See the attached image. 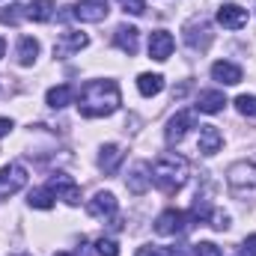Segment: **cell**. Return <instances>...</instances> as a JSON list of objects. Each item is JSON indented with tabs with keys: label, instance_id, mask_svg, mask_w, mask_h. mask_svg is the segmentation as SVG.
Returning <instances> with one entry per match:
<instances>
[{
	"label": "cell",
	"instance_id": "cell-1",
	"mask_svg": "<svg viewBox=\"0 0 256 256\" xmlns=\"http://www.w3.org/2000/svg\"><path fill=\"white\" fill-rule=\"evenodd\" d=\"M122 104L120 86L116 80H86L80 86V98H78V110L84 120H98V116H110L116 114Z\"/></svg>",
	"mask_w": 256,
	"mask_h": 256
},
{
	"label": "cell",
	"instance_id": "cell-2",
	"mask_svg": "<svg viewBox=\"0 0 256 256\" xmlns=\"http://www.w3.org/2000/svg\"><path fill=\"white\" fill-rule=\"evenodd\" d=\"M188 158L176 155V152H164L155 164H152V185L164 194H176L188 182Z\"/></svg>",
	"mask_w": 256,
	"mask_h": 256
},
{
	"label": "cell",
	"instance_id": "cell-3",
	"mask_svg": "<svg viewBox=\"0 0 256 256\" xmlns=\"http://www.w3.org/2000/svg\"><path fill=\"white\" fill-rule=\"evenodd\" d=\"M226 182H230V191L236 194L238 200L256 196V158L232 164L230 173H226Z\"/></svg>",
	"mask_w": 256,
	"mask_h": 256
},
{
	"label": "cell",
	"instance_id": "cell-4",
	"mask_svg": "<svg viewBox=\"0 0 256 256\" xmlns=\"http://www.w3.org/2000/svg\"><path fill=\"white\" fill-rule=\"evenodd\" d=\"M191 214L188 212H179V208H167L155 218V232L158 236H182L188 226H191Z\"/></svg>",
	"mask_w": 256,
	"mask_h": 256
},
{
	"label": "cell",
	"instance_id": "cell-5",
	"mask_svg": "<svg viewBox=\"0 0 256 256\" xmlns=\"http://www.w3.org/2000/svg\"><path fill=\"white\" fill-rule=\"evenodd\" d=\"M185 45L191 48V51H206L208 45H212V24L206 21V18H194L185 24Z\"/></svg>",
	"mask_w": 256,
	"mask_h": 256
},
{
	"label": "cell",
	"instance_id": "cell-6",
	"mask_svg": "<svg viewBox=\"0 0 256 256\" xmlns=\"http://www.w3.org/2000/svg\"><path fill=\"white\" fill-rule=\"evenodd\" d=\"M68 9H72V18L86 21V24H98V21H104L108 12H110L108 0H78V3L68 6Z\"/></svg>",
	"mask_w": 256,
	"mask_h": 256
},
{
	"label": "cell",
	"instance_id": "cell-7",
	"mask_svg": "<svg viewBox=\"0 0 256 256\" xmlns=\"http://www.w3.org/2000/svg\"><path fill=\"white\" fill-rule=\"evenodd\" d=\"M86 45H90V36H86V33H80V30H66L63 36L54 42V57H57V60H68L72 54L84 51Z\"/></svg>",
	"mask_w": 256,
	"mask_h": 256
},
{
	"label": "cell",
	"instance_id": "cell-8",
	"mask_svg": "<svg viewBox=\"0 0 256 256\" xmlns=\"http://www.w3.org/2000/svg\"><path fill=\"white\" fill-rule=\"evenodd\" d=\"M27 185V170L21 164H6L0 170V196H15Z\"/></svg>",
	"mask_w": 256,
	"mask_h": 256
},
{
	"label": "cell",
	"instance_id": "cell-9",
	"mask_svg": "<svg viewBox=\"0 0 256 256\" xmlns=\"http://www.w3.org/2000/svg\"><path fill=\"white\" fill-rule=\"evenodd\" d=\"M48 188H51V194H57L60 200H66L68 206H78V202H80V188H78V182H74L72 176H66V173H54V176L48 179Z\"/></svg>",
	"mask_w": 256,
	"mask_h": 256
},
{
	"label": "cell",
	"instance_id": "cell-10",
	"mask_svg": "<svg viewBox=\"0 0 256 256\" xmlns=\"http://www.w3.org/2000/svg\"><path fill=\"white\" fill-rule=\"evenodd\" d=\"M196 126V114L194 110H179L170 122H167V131H164V137H167V143H179L185 134H188V128Z\"/></svg>",
	"mask_w": 256,
	"mask_h": 256
},
{
	"label": "cell",
	"instance_id": "cell-11",
	"mask_svg": "<svg viewBox=\"0 0 256 256\" xmlns=\"http://www.w3.org/2000/svg\"><path fill=\"white\" fill-rule=\"evenodd\" d=\"M116 208H120V202H116V196L110 191H98L86 206V212L92 218H110V220H116Z\"/></svg>",
	"mask_w": 256,
	"mask_h": 256
},
{
	"label": "cell",
	"instance_id": "cell-12",
	"mask_svg": "<svg viewBox=\"0 0 256 256\" xmlns=\"http://www.w3.org/2000/svg\"><path fill=\"white\" fill-rule=\"evenodd\" d=\"M218 24L226 30H242L248 24V9H242L238 3H224L218 9Z\"/></svg>",
	"mask_w": 256,
	"mask_h": 256
},
{
	"label": "cell",
	"instance_id": "cell-13",
	"mask_svg": "<svg viewBox=\"0 0 256 256\" xmlns=\"http://www.w3.org/2000/svg\"><path fill=\"white\" fill-rule=\"evenodd\" d=\"M173 48H176V42H173V36H170L167 30H155V33L149 36V57H152V60H158V63L170 60Z\"/></svg>",
	"mask_w": 256,
	"mask_h": 256
},
{
	"label": "cell",
	"instance_id": "cell-14",
	"mask_svg": "<svg viewBox=\"0 0 256 256\" xmlns=\"http://www.w3.org/2000/svg\"><path fill=\"white\" fill-rule=\"evenodd\" d=\"M128 191L131 194H146L149 191V185H152V167L146 164V161H140V164H134V170H131V176H128Z\"/></svg>",
	"mask_w": 256,
	"mask_h": 256
},
{
	"label": "cell",
	"instance_id": "cell-15",
	"mask_svg": "<svg viewBox=\"0 0 256 256\" xmlns=\"http://www.w3.org/2000/svg\"><path fill=\"white\" fill-rule=\"evenodd\" d=\"M242 66L236 63H226V60H218V63L212 66V78L218 80V84H224V86H236V84H242Z\"/></svg>",
	"mask_w": 256,
	"mask_h": 256
},
{
	"label": "cell",
	"instance_id": "cell-16",
	"mask_svg": "<svg viewBox=\"0 0 256 256\" xmlns=\"http://www.w3.org/2000/svg\"><path fill=\"white\" fill-rule=\"evenodd\" d=\"M122 158H126L122 146H116V143H108V146H102V152H98V167H102V170L110 176V173H116V170H120Z\"/></svg>",
	"mask_w": 256,
	"mask_h": 256
},
{
	"label": "cell",
	"instance_id": "cell-17",
	"mask_svg": "<svg viewBox=\"0 0 256 256\" xmlns=\"http://www.w3.org/2000/svg\"><path fill=\"white\" fill-rule=\"evenodd\" d=\"M224 146V134L218 131V126H200V152L202 155H214Z\"/></svg>",
	"mask_w": 256,
	"mask_h": 256
},
{
	"label": "cell",
	"instance_id": "cell-18",
	"mask_svg": "<svg viewBox=\"0 0 256 256\" xmlns=\"http://www.w3.org/2000/svg\"><path fill=\"white\" fill-rule=\"evenodd\" d=\"M137 39H140V30H137V27H116V33H114L116 48H120L122 54H128V57L137 54Z\"/></svg>",
	"mask_w": 256,
	"mask_h": 256
},
{
	"label": "cell",
	"instance_id": "cell-19",
	"mask_svg": "<svg viewBox=\"0 0 256 256\" xmlns=\"http://www.w3.org/2000/svg\"><path fill=\"white\" fill-rule=\"evenodd\" d=\"M224 104H226V98H224L220 90H206V92H200V98H196V110H200V114H220Z\"/></svg>",
	"mask_w": 256,
	"mask_h": 256
},
{
	"label": "cell",
	"instance_id": "cell-20",
	"mask_svg": "<svg viewBox=\"0 0 256 256\" xmlns=\"http://www.w3.org/2000/svg\"><path fill=\"white\" fill-rule=\"evenodd\" d=\"M45 102H48V108L63 110V108H68V104L74 102V86H68V84L51 86V90H48V96H45Z\"/></svg>",
	"mask_w": 256,
	"mask_h": 256
},
{
	"label": "cell",
	"instance_id": "cell-21",
	"mask_svg": "<svg viewBox=\"0 0 256 256\" xmlns=\"http://www.w3.org/2000/svg\"><path fill=\"white\" fill-rule=\"evenodd\" d=\"M54 12H57L54 0H30V6H27L24 15H27L30 21H36V24H45V21L54 18Z\"/></svg>",
	"mask_w": 256,
	"mask_h": 256
},
{
	"label": "cell",
	"instance_id": "cell-22",
	"mask_svg": "<svg viewBox=\"0 0 256 256\" xmlns=\"http://www.w3.org/2000/svg\"><path fill=\"white\" fill-rule=\"evenodd\" d=\"M137 90H140V96H146V98L158 96V92L164 90V74H152V72L140 74V78H137Z\"/></svg>",
	"mask_w": 256,
	"mask_h": 256
},
{
	"label": "cell",
	"instance_id": "cell-23",
	"mask_svg": "<svg viewBox=\"0 0 256 256\" xmlns=\"http://www.w3.org/2000/svg\"><path fill=\"white\" fill-rule=\"evenodd\" d=\"M39 57V42L33 36H21L18 39V63L21 66H33Z\"/></svg>",
	"mask_w": 256,
	"mask_h": 256
},
{
	"label": "cell",
	"instance_id": "cell-24",
	"mask_svg": "<svg viewBox=\"0 0 256 256\" xmlns=\"http://www.w3.org/2000/svg\"><path fill=\"white\" fill-rule=\"evenodd\" d=\"M27 202L33 206V208H51L54 206V194H51V188H36V191H30V196H27Z\"/></svg>",
	"mask_w": 256,
	"mask_h": 256
},
{
	"label": "cell",
	"instance_id": "cell-25",
	"mask_svg": "<svg viewBox=\"0 0 256 256\" xmlns=\"http://www.w3.org/2000/svg\"><path fill=\"white\" fill-rule=\"evenodd\" d=\"M96 254L98 256H120V244H116V238H108V236L96 238Z\"/></svg>",
	"mask_w": 256,
	"mask_h": 256
},
{
	"label": "cell",
	"instance_id": "cell-26",
	"mask_svg": "<svg viewBox=\"0 0 256 256\" xmlns=\"http://www.w3.org/2000/svg\"><path fill=\"white\" fill-rule=\"evenodd\" d=\"M236 108L244 116H256V96H238L236 98Z\"/></svg>",
	"mask_w": 256,
	"mask_h": 256
},
{
	"label": "cell",
	"instance_id": "cell-27",
	"mask_svg": "<svg viewBox=\"0 0 256 256\" xmlns=\"http://www.w3.org/2000/svg\"><path fill=\"white\" fill-rule=\"evenodd\" d=\"M194 256H224V250L214 242H196L194 244Z\"/></svg>",
	"mask_w": 256,
	"mask_h": 256
},
{
	"label": "cell",
	"instance_id": "cell-28",
	"mask_svg": "<svg viewBox=\"0 0 256 256\" xmlns=\"http://www.w3.org/2000/svg\"><path fill=\"white\" fill-rule=\"evenodd\" d=\"M208 224H212L218 232H224V230H230V214H226V212H214V208H212V214H208Z\"/></svg>",
	"mask_w": 256,
	"mask_h": 256
},
{
	"label": "cell",
	"instance_id": "cell-29",
	"mask_svg": "<svg viewBox=\"0 0 256 256\" xmlns=\"http://www.w3.org/2000/svg\"><path fill=\"white\" fill-rule=\"evenodd\" d=\"M18 9H21V6H6V9L0 12V24H12V27H15V24L21 21V12H18Z\"/></svg>",
	"mask_w": 256,
	"mask_h": 256
},
{
	"label": "cell",
	"instance_id": "cell-30",
	"mask_svg": "<svg viewBox=\"0 0 256 256\" xmlns=\"http://www.w3.org/2000/svg\"><path fill=\"white\" fill-rule=\"evenodd\" d=\"M122 3V9L131 12V15H143L146 12V0H120Z\"/></svg>",
	"mask_w": 256,
	"mask_h": 256
},
{
	"label": "cell",
	"instance_id": "cell-31",
	"mask_svg": "<svg viewBox=\"0 0 256 256\" xmlns=\"http://www.w3.org/2000/svg\"><path fill=\"white\" fill-rule=\"evenodd\" d=\"M137 256H170L167 254V248H158V244H146V248H140Z\"/></svg>",
	"mask_w": 256,
	"mask_h": 256
},
{
	"label": "cell",
	"instance_id": "cell-32",
	"mask_svg": "<svg viewBox=\"0 0 256 256\" xmlns=\"http://www.w3.org/2000/svg\"><path fill=\"white\" fill-rule=\"evenodd\" d=\"M242 254H244V256H256V232L244 238V244H242Z\"/></svg>",
	"mask_w": 256,
	"mask_h": 256
},
{
	"label": "cell",
	"instance_id": "cell-33",
	"mask_svg": "<svg viewBox=\"0 0 256 256\" xmlns=\"http://www.w3.org/2000/svg\"><path fill=\"white\" fill-rule=\"evenodd\" d=\"M9 131H12V120H3V116H0V137H6Z\"/></svg>",
	"mask_w": 256,
	"mask_h": 256
},
{
	"label": "cell",
	"instance_id": "cell-34",
	"mask_svg": "<svg viewBox=\"0 0 256 256\" xmlns=\"http://www.w3.org/2000/svg\"><path fill=\"white\" fill-rule=\"evenodd\" d=\"M6 54V42H3V36H0V57Z\"/></svg>",
	"mask_w": 256,
	"mask_h": 256
},
{
	"label": "cell",
	"instance_id": "cell-35",
	"mask_svg": "<svg viewBox=\"0 0 256 256\" xmlns=\"http://www.w3.org/2000/svg\"><path fill=\"white\" fill-rule=\"evenodd\" d=\"M54 256H74V254H66V250H60V254H54Z\"/></svg>",
	"mask_w": 256,
	"mask_h": 256
},
{
	"label": "cell",
	"instance_id": "cell-36",
	"mask_svg": "<svg viewBox=\"0 0 256 256\" xmlns=\"http://www.w3.org/2000/svg\"><path fill=\"white\" fill-rule=\"evenodd\" d=\"M18 256H24V254H18Z\"/></svg>",
	"mask_w": 256,
	"mask_h": 256
}]
</instances>
